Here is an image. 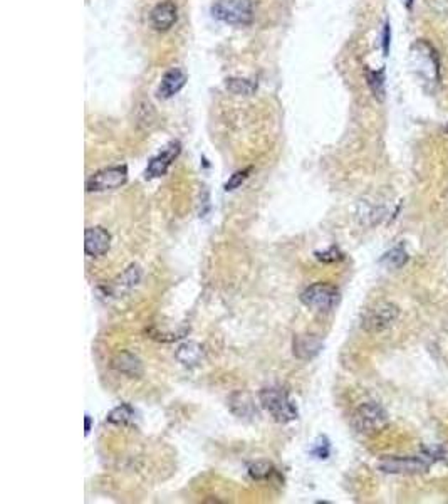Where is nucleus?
Returning <instances> with one entry per match:
<instances>
[{
	"label": "nucleus",
	"instance_id": "nucleus-1",
	"mask_svg": "<svg viewBox=\"0 0 448 504\" xmlns=\"http://www.w3.org/2000/svg\"><path fill=\"white\" fill-rule=\"evenodd\" d=\"M260 405L271 414L272 419L279 424H287L298 419V408L291 400L289 393L279 386L264 388L259 395Z\"/></svg>",
	"mask_w": 448,
	"mask_h": 504
},
{
	"label": "nucleus",
	"instance_id": "nucleus-2",
	"mask_svg": "<svg viewBox=\"0 0 448 504\" xmlns=\"http://www.w3.org/2000/svg\"><path fill=\"white\" fill-rule=\"evenodd\" d=\"M352 426L359 434H378L388 426V414L376 402H364L352 414Z\"/></svg>",
	"mask_w": 448,
	"mask_h": 504
},
{
	"label": "nucleus",
	"instance_id": "nucleus-3",
	"mask_svg": "<svg viewBox=\"0 0 448 504\" xmlns=\"http://www.w3.org/2000/svg\"><path fill=\"white\" fill-rule=\"evenodd\" d=\"M212 14L229 25H249L254 21L252 0H217L212 6Z\"/></svg>",
	"mask_w": 448,
	"mask_h": 504
},
{
	"label": "nucleus",
	"instance_id": "nucleus-4",
	"mask_svg": "<svg viewBox=\"0 0 448 504\" xmlns=\"http://www.w3.org/2000/svg\"><path fill=\"white\" fill-rule=\"evenodd\" d=\"M400 318V308L390 301L376 303L363 314L361 328L368 333H383L394 327Z\"/></svg>",
	"mask_w": 448,
	"mask_h": 504
},
{
	"label": "nucleus",
	"instance_id": "nucleus-5",
	"mask_svg": "<svg viewBox=\"0 0 448 504\" xmlns=\"http://www.w3.org/2000/svg\"><path fill=\"white\" fill-rule=\"evenodd\" d=\"M301 301L307 308L314 309L319 313L331 311L339 303V291L331 284L326 283H316L304 289L301 294Z\"/></svg>",
	"mask_w": 448,
	"mask_h": 504
},
{
	"label": "nucleus",
	"instance_id": "nucleus-6",
	"mask_svg": "<svg viewBox=\"0 0 448 504\" xmlns=\"http://www.w3.org/2000/svg\"><path fill=\"white\" fill-rule=\"evenodd\" d=\"M128 180V168L126 165L109 166V168H102L91 175L86 182L87 192H106L120 188L121 185L126 184Z\"/></svg>",
	"mask_w": 448,
	"mask_h": 504
},
{
	"label": "nucleus",
	"instance_id": "nucleus-7",
	"mask_svg": "<svg viewBox=\"0 0 448 504\" xmlns=\"http://www.w3.org/2000/svg\"><path fill=\"white\" fill-rule=\"evenodd\" d=\"M427 468L428 464L420 457H388L379 462V469L388 474H416Z\"/></svg>",
	"mask_w": 448,
	"mask_h": 504
},
{
	"label": "nucleus",
	"instance_id": "nucleus-8",
	"mask_svg": "<svg viewBox=\"0 0 448 504\" xmlns=\"http://www.w3.org/2000/svg\"><path fill=\"white\" fill-rule=\"evenodd\" d=\"M181 151V145L180 142H172L170 145L165 146V150L161 153H158L157 157H153L150 160V164L146 166V172L145 177L146 178H158L163 177L168 168L172 166V164L175 162V158L180 155Z\"/></svg>",
	"mask_w": 448,
	"mask_h": 504
},
{
	"label": "nucleus",
	"instance_id": "nucleus-9",
	"mask_svg": "<svg viewBox=\"0 0 448 504\" xmlns=\"http://www.w3.org/2000/svg\"><path fill=\"white\" fill-rule=\"evenodd\" d=\"M111 236L102 227H89L85 232V251L91 257H102L109 251Z\"/></svg>",
	"mask_w": 448,
	"mask_h": 504
},
{
	"label": "nucleus",
	"instance_id": "nucleus-10",
	"mask_svg": "<svg viewBox=\"0 0 448 504\" xmlns=\"http://www.w3.org/2000/svg\"><path fill=\"white\" fill-rule=\"evenodd\" d=\"M177 19H178L177 6H175L173 2H170V0L159 2L150 14L151 25H153V29L158 30V32H166V30L172 29L175 22H177Z\"/></svg>",
	"mask_w": 448,
	"mask_h": 504
},
{
	"label": "nucleus",
	"instance_id": "nucleus-11",
	"mask_svg": "<svg viewBox=\"0 0 448 504\" xmlns=\"http://www.w3.org/2000/svg\"><path fill=\"white\" fill-rule=\"evenodd\" d=\"M322 340L316 335H298L292 341V351L299 360H313L321 353Z\"/></svg>",
	"mask_w": 448,
	"mask_h": 504
},
{
	"label": "nucleus",
	"instance_id": "nucleus-12",
	"mask_svg": "<svg viewBox=\"0 0 448 504\" xmlns=\"http://www.w3.org/2000/svg\"><path fill=\"white\" fill-rule=\"evenodd\" d=\"M185 85H187V74L181 69H178V67H173V69H170L161 78V83H159L158 88V96L161 100L173 98L175 94H178L183 89Z\"/></svg>",
	"mask_w": 448,
	"mask_h": 504
},
{
	"label": "nucleus",
	"instance_id": "nucleus-13",
	"mask_svg": "<svg viewBox=\"0 0 448 504\" xmlns=\"http://www.w3.org/2000/svg\"><path fill=\"white\" fill-rule=\"evenodd\" d=\"M111 366L120 373L126 375L130 378H139L143 375V365L142 360L136 355L130 353V351H121L113 358Z\"/></svg>",
	"mask_w": 448,
	"mask_h": 504
},
{
	"label": "nucleus",
	"instance_id": "nucleus-14",
	"mask_svg": "<svg viewBox=\"0 0 448 504\" xmlns=\"http://www.w3.org/2000/svg\"><path fill=\"white\" fill-rule=\"evenodd\" d=\"M202 355H203V348L200 347L199 343H193V341H190V343H183L180 348H178L177 360L180 363H183V365L192 366V365H197V363L202 360Z\"/></svg>",
	"mask_w": 448,
	"mask_h": 504
},
{
	"label": "nucleus",
	"instance_id": "nucleus-15",
	"mask_svg": "<svg viewBox=\"0 0 448 504\" xmlns=\"http://www.w3.org/2000/svg\"><path fill=\"white\" fill-rule=\"evenodd\" d=\"M225 86L232 94H237V96H250V94H254L257 91L256 83L244 78H229Z\"/></svg>",
	"mask_w": 448,
	"mask_h": 504
},
{
	"label": "nucleus",
	"instance_id": "nucleus-16",
	"mask_svg": "<svg viewBox=\"0 0 448 504\" xmlns=\"http://www.w3.org/2000/svg\"><path fill=\"white\" fill-rule=\"evenodd\" d=\"M133 419H135V410L128 404H123L120 407L113 408L106 420L109 424H116V426H124V424H130Z\"/></svg>",
	"mask_w": 448,
	"mask_h": 504
},
{
	"label": "nucleus",
	"instance_id": "nucleus-17",
	"mask_svg": "<svg viewBox=\"0 0 448 504\" xmlns=\"http://www.w3.org/2000/svg\"><path fill=\"white\" fill-rule=\"evenodd\" d=\"M406 261H408V254L405 252V249L401 248V245L391 249V251L386 252L385 257H383V263L388 264L390 267H401Z\"/></svg>",
	"mask_w": 448,
	"mask_h": 504
},
{
	"label": "nucleus",
	"instance_id": "nucleus-18",
	"mask_svg": "<svg viewBox=\"0 0 448 504\" xmlns=\"http://www.w3.org/2000/svg\"><path fill=\"white\" fill-rule=\"evenodd\" d=\"M272 472H274V465H272L271 462H265V461L254 462V464L249 468L250 477H254V479H257V481L267 479Z\"/></svg>",
	"mask_w": 448,
	"mask_h": 504
},
{
	"label": "nucleus",
	"instance_id": "nucleus-19",
	"mask_svg": "<svg viewBox=\"0 0 448 504\" xmlns=\"http://www.w3.org/2000/svg\"><path fill=\"white\" fill-rule=\"evenodd\" d=\"M368 85H370L376 98H383V94H385V76H383V71H370L368 73Z\"/></svg>",
	"mask_w": 448,
	"mask_h": 504
},
{
	"label": "nucleus",
	"instance_id": "nucleus-20",
	"mask_svg": "<svg viewBox=\"0 0 448 504\" xmlns=\"http://www.w3.org/2000/svg\"><path fill=\"white\" fill-rule=\"evenodd\" d=\"M230 405H240V410L237 412L238 417H247L254 412V405L250 402V397L245 395V393H235V395H232Z\"/></svg>",
	"mask_w": 448,
	"mask_h": 504
},
{
	"label": "nucleus",
	"instance_id": "nucleus-21",
	"mask_svg": "<svg viewBox=\"0 0 448 504\" xmlns=\"http://www.w3.org/2000/svg\"><path fill=\"white\" fill-rule=\"evenodd\" d=\"M250 170L252 168H245V170H238V172H235L234 175L229 178V182L225 184V190L230 192V190H235V188L240 187V185L247 180V177H249Z\"/></svg>",
	"mask_w": 448,
	"mask_h": 504
},
{
	"label": "nucleus",
	"instance_id": "nucleus-22",
	"mask_svg": "<svg viewBox=\"0 0 448 504\" xmlns=\"http://www.w3.org/2000/svg\"><path fill=\"white\" fill-rule=\"evenodd\" d=\"M316 257L319 261H322V263H336V261L343 259V254L339 252V249L329 248L328 251L316 252Z\"/></svg>",
	"mask_w": 448,
	"mask_h": 504
},
{
	"label": "nucleus",
	"instance_id": "nucleus-23",
	"mask_svg": "<svg viewBox=\"0 0 448 504\" xmlns=\"http://www.w3.org/2000/svg\"><path fill=\"white\" fill-rule=\"evenodd\" d=\"M390 43H391V30H390V24L386 22L385 30H383V52H385V56H388V52H390Z\"/></svg>",
	"mask_w": 448,
	"mask_h": 504
},
{
	"label": "nucleus",
	"instance_id": "nucleus-24",
	"mask_svg": "<svg viewBox=\"0 0 448 504\" xmlns=\"http://www.w3.org/2000/svg\"><path fill=\"white\" fill-rule=\"evenodd\" d=\"M89 429H91V417L86 415V434H89Z\"/></svg>",
	"mask_w": 448,
	"mask_h": 504
},
{
	"label": "nucleus",
	"instance_id": "nucleus-25",
	"mask_svg": "<svg viewBox=\"0 0 448 504\" xmlns=\"http://www.w3.org/2000/svg\"><path fill=\"white\" fill-rule=\"evenodd\" d=\"M413 2H415V0H405V3H406V7H408V9H412Z\"/></svg>",
	"mask_w": 448,
	"mask_h": 504
}]
</instances>
